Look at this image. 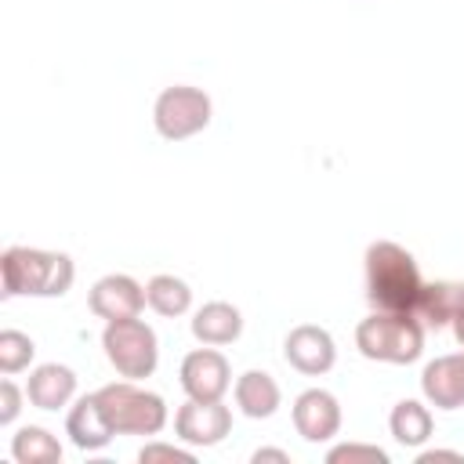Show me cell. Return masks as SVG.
Instances as JSON below:
<instances>
[{
  "instance_id": "1",
  "label": "cell",
  "mask_w": 464,
  "mask_h": 464,
  "mask_svg": "<svg viewBox=\"0 0 464 464\" xmlns=\"http://www.w3.org/2000/svg\"><path fill=\"white\" fill-rule=\"evenodd\" d=\"M420 286V268L406 246L392 239L366 246V297L373 312H413Z\"/></svg>"
},
{
  "instance_id": "2",
  "label": "cell",
  "mask_w": 464,
  "mask_h": 464,
  "mask_svg": "<svg viewBox=\"0 0 464 464\" xmlns=\"http://www.w3.org/2000/svg\"><path fill=\"white\" fill-rule=\"evenodd\" d=\"M7 297H62L72 286V257L36 246H7L0 257Z\"/></svg>"
},
{
  "instance_id": "3",
  "label": "cell",
  "mask_w": 464,
  "mask_h": 464,
  "mask_svg": "<svg viewBox=\"0 0 464 464\" xmlns=\"http://www.w3.org/2000/svg\"><path fill=\"white\" fill-rule=\"evenodd\" d=\"M355 348L373 362L406 366L424 352V326L413 312H373L355 326Z\"/></svg>"
},
{
  "instance_id": "4",
  "label": "cell",
  "mask_w": 464,
  "mask_h": 464,
  "mask_svg": "<svg viewBox=\"0 0 464 464\" xmlns=\"http://www.w3.org/2000/svg\"><path fill=\"white\" fill-rule=\"evenodd\" d=\"M109 413L116 435H160L167 424V402L156 392L138 388L134 381H116L94 392Z\"/></svg>"
},
{
  "instance_id": "5",
  "label": "cell",
  "mask_w": 464,
  "mask_h": 464,
  "mask_svg": "<svg viewBox=\"0 0 464 464\" xmlns=\"http://www.w3.org/2000/svg\"><path fill=\"white\" fill-rule=\"evenodd\" d=\"M102 348H105V359L112 362V370H116L120 377H127V381L152 377V370H156V362H160L156 330H152L149 323H141L138 315H134V319L105 323Z\"/></svg>"
},
{
  "instance_id": "6",
  "label": "cell",
  "mask_w": 464,
  "mask_h": 464,
  "mask_svg": "<svg viewBox=\"0 0 464 464\" xmlns=\"http://www.w3.org/2000/svg\"><path fill=\"white\" fill-rule=\"evenodd\" d=\"M152 123L160 130V138L167 141H185L192 134H199L210 123V98L199 87L188 83H174L167 91H160L156 109H152Z\"/></svg>"
},
{
  "instance_id": "7",
  "label": "cell",
  "mask_w": 464,
  "mask_h": 464,
  "mask_svg": "<svg viewBox=\"0 0 464 464\" xmlns=\"http://www.w3.org/2000/svg\"><path fill=\"white\" fill-rule=\"evenodd\" d=\"M181 388L188 399H199V402H210V399H221L232 384V370H228V359L221 352H214V344L207 348H196L181 359Z\"/></svg>"
},
{
  "instance_id": "8",
  "label": "cell",
  "mask_w": 464,
  "mask_h": 464,
  "mask_svg": "<svg viewBox=\"0 0 464 464\" xmlns=\"http://www.w3.org/2000/svg\"><path fill=\"white\" fill-rule=\"evenodd\" d=\"M174 431L188 446H218L232 431V410L221 399H210V402L188 399L174 413Z\"/></svg>"
},
{
  "instance_id": "9",
  "label": "cell",
  "mask_w": 464,
  "mask_h": 464,
  "mask_svg": "<svg viewBox=\"0 0 464 464\" xmlns=\"http://www.w3.org/2000/svg\"><path fill=\"white\" fill-rule=\"evenodd\" d=\"M283 355H286V362H290L297 373L319 377V373H326V370L337 362V344H334L330 330H323V326H315V323H301V326H294V330L286 334Z\"/></svg>"
},
{
  "instance_id": "10",
  "label": "cell",
  "mask_w": 464,
  "mask_h": 464,
  "mask_svg": "<svg viewBox=\"0 0 464 464\" xmlns=\"http://www.w3.org/2000/svg\"><path fill=\"white\" fill-rule=\"evenodd\" d=\"M87 304H91V312H94L98 319L116 323V319H134V315H141V308H145L149 301H145V286H141V283H134L130 276L112 272V276H102V279L91 286Z\"/></svg>"
},
{
  "instance_id": "11",
  "label": "cell",
  "mask_w": 464,
  "mask_h": 464,
  "mask_svg": "<svg viewBox=\"0 0 464 464\" xmlns=\"http://www.w3.org/2000/svg\"><path fill=\"white\" fill-rule=\"evenodd\" d=\"M294 428L304 442H326L341 431V406L330 392L308 388L294 399Z\"/></svg>"
},
{
  "instance_id": "12",
  "label": "cell",
  "mask_w": 464,
  "mask_h": 464,
  "mask_svg": "<svg viewBox=\"0 0 464 464\" xmlns=\"http://www.w3.org/2000/svg\"><path fill=\"white\" fill-rule=\"evenodd\" d=\"M420 392L435 410L464 406V348L431 359L420 373Z\"/></svg>"
},
{
  "instance_id": "13",
  "label": "cell",
  "mask_w": 464,
  "mask_h": 464,
  "mask_svg": "<svg viewBox=\"0 0 464 464\" xmlns=\"http://www.w3.org/2000/svg\"><path fill=\"white\" fill-rule=\"evenodd\" d=\"M65 435H69V439H72V446H76V450H83V453L102 450V446H109V442H112L116 428H112L109 413L102 410L98 395H83V399H76V406H72V410H69V417H65Z\"/></svg>"
},
{
  "instance_id": "14",
  "label": "cell",
  "mask_w": 464,
  "mask_h": 464,
  "mask_svg": "<svg viewBox=\"0 0 464 464\" xmlns=\"http://www.w3.org/2000/svg\"><path fill=\"white\" fill-rule=\"evenodd\" d=\"M460 312H464V283H453V279L424 283L413 304V315L420 319V326H431V330L453 326Z\"/></svg>"
},
{
  "instance_id": "15",
  "label": "cell",
  "mask_w": 464,
  "mask_h": 464,
  "mask_svg": "<svg viewBox=\"0 0 464 464\" xmlns=\"http://www.w3.org/2000/svg\"><path fill=\"white\" fill-rule=\"evenodd\" d=\"M76 392V373L62 362H44L29 373V384H25V399L36 406V410H58L72 399Z\"/></svg>"
},
{
  "instance_id": "16",
  "label": "cell",
  "mask_w": 464,
  "mask_h": 464,
  "mask_svg": "<svg viewBox=\"0 0 464 464\" xmlns=\"http://www.w3.org/2000/svg\"><path fill=\"white\" fill-rule=\"evenodd\" d=\"M239 334H243V315H239V308L228 304V301H207V304L192 315V337H196L199 344L221 348V344H232Z\"/></svg>"
},
{
  "instance_id": "17",
  "label": "cell",
  "mask_w": 464,
  "mask_h": 464,
  "mask_svg": "<svg viewBox=\"0 0 464 464\" xmlns=\"http://www.w3.org/2000/svg\"><path fill=\"white\" fill-rule=\"evenodd\" d=\"M279 384L272 381V373L265 370H246L239 381H236V406L254 417V420H265L279 410Z\"/></svg>"
},
{
  "instance_id": "18",
  "label": "cell",
  "mask_w": 464,
  "mask_h": 464,
  "mask_svg": "<svg viewBox=\"0 0 464 464\" xmlns=\"http://www.w3.org/2000/svg\"><path fill=\"white\" fill-rule=\"evenodd\" d=\"M388 428H392L395 442H402V446H420V442L431 439L435 420H431V410H428L424 402L402 399V402H395V410H392V417H388Z\"/></svg>"
},
{
  "instance_id": "19",
  "label": "cell",
  "mask_w": 464,
  "mask_h": 464,
  "mask_svg": "<svg viewBox=\"0 0 464 464\" xmlns=\"http://www.w3.org/2000/svg\"><path fill=\"white\" fill-rule=\"evenodd\" d=\"M145 301H149V308H152L156 315L174 319V315H185V312H188L192 290H188V283L178 279V276H152V279L145 283Z\"/></svg>"
},
{
  "instance_id": "20",
  "label": "cell",
  "mask_w": 464,
  "mask_h": 464,
  "mask_svg": "<svg viewBox=\"0 0 464 464\" xmlns=\"http://www.w3.org/2000/svg\"><path fill=\"white\" fill-rule=\"evenodd\" d=\"M11 453L18 464H58L62 460V442L47 428H18L11 439Z\"/></svg>"
},
{
  "instance_id": "21",
  "label": "cell",
  "mask_w": 464,
  "mask_h": 464,
  "mask_svg": "<svg viewBox=\"0 0 464 464\" xmlns=\"http://www.w3.org/2000/svg\"><path fill=\"white\" fill-rule=\"evenodd\" d=\"M36 355V344L33 337H25L22 330H0V373H18L33 362Z\"/></svg>"
},
{
  "instance_id": "22",
  "label": "cell",
  "mask_w": 464,
  "mask_h": 464,
  "mask_svg": "<svg viewBox=\"0 0 464 464\" xmlns=\"http://www.w3.org/2000/svg\"><path fill=\"white\" fill-rule=\"evenodd\" d=\"M326 464H388V453L381 446H362V442H344L326 453Z\"/></svg>"
},
{
  "instance_id": "23",
  "label": "cell",
  "mask_w": 464,
  "mask_h": 464,
  "mask_svg": "<svg viewBox=\"0 0 464 464\" xmlns=\"http://www.w3.org/2000/svg\"><path fill=\"white\" fill-rule=\"evenodd\" d=\"M141 464H152V460H174V464H196V457L188 450H178V446H167V442H149L141 446L138 453Z\"/></svg>"
},
{
  "instance_id": "24",
  "label": "cell",
  "mask_w": 464,
  "mask_h": 464,
  "mask_svg": "<svg viewBox=\"0 0 464 464\" xmlns=\"http://www.w3.org/2000/svg\"><path fill=\"white\" fill-rule=\"evenodd\" d=\"M22 410V392L14 388V381H0V424H11Z\"/></svg>"
},
{
  "instance_id": "25",
  "label": "cell",
  "mask_w": 464,
  "mask_h": 464,
  "mask_svg": "<svg viewBox=\"0 0 464 464\" xmlns=\"http://www.w3.org/2000/svg\"><path fill=\"white\" fill-rule=\"evenodd\" d=\"M435 460H457V464H460L464 457L453 453V450H424V453L417 457V464H435Z\"/></svg>"
},
{
  "instance_id": "26",
  "label": "cell",
  "mask_w": 464,
  "mask_h": 464,
  "mask_svg": "<svg viewBox=\"0 0 464 464\" xmlns=\"http://www.w3.org/2000/svg\"><path fill=\"white\" fill-rule=\"evenodd\" d=\"M250 460H254V464H265V460H276V464H290V457H286L283 450H257Z\"/></svg>"
},
{
  "instance_id": "27",
  "label": "cell",
  "mask_w": 464,
  "mask_h": 464,
  "mask_svg": "<svg viewBox=\"0 0 464 464\" xmlns=\"http://www.w3.org/2000/svg\"><path fill=\"white\" fill-rule=\"evenodd\" d=\"M453 337H457V344L464 348V312L457 315V323H453Z\"/></svg>"
}]
</instances>
